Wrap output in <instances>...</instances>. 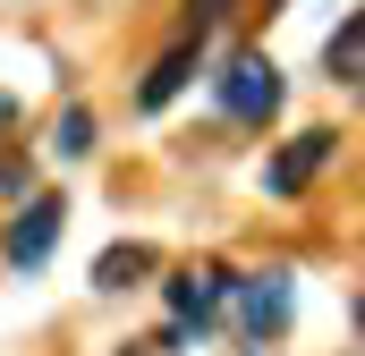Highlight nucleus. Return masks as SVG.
I'll return each instance as SVG.
<instances>
[{
	"instance_id": "obj_5",
	"label": "nucleus",
	"mask_w": 365,
	"mask_h": 356,
	"mask_svg": "<svg viewBox=\"0 0 365 356\" xmlns=\"http://www.w3.org/2000/svg\"><path fill=\"white\" fill-rule=\"evenodd\" d=\"M195 60H204V34H179V43H170V51H162V60L145 68L136 102H145V110H170V102L187 93V77H195Z\"/></svg>"
},
{
	"instance_id": "obj_7",
	"label": "nucleus",
	"mask_w": 365,
	"mask_h": 356,
	"mask_svg": "<svg viewBox=\"0 0 365 356\" xmlns=\"http://www.w3.org/2000/svg\"><path fill=\"white\" fill-rule=\"evenodd\" d=\"M357 68H365V17L349 9V17L331 26V43H323V77H331V85H357Z\"/></svg>"
},
{
	"instance_id": "obj_4",
	"label": "nucleus",
	"mask_w": 365,
	"mask_h": 356,
	"mask_svg": "<svg viewBox=\"0 0 365 356\" xmlns=\"http://www.w3.org/2000/svg\"><path fill=\"white\" fill-rule=\"evenodd\" d=\"M230 297H238V323H247V340L255 348H272L280 331H289V271H255V280H230Z\"/></svg>"
},
{
	"instance_id": "obj_12",
	"label": "nucleus",
	"mask_w": 365,
	"mask_h": 356,
	"mask_svg": "<svg viewBox=\"0 0 365 356\" xmlns=\"http://www.w3.org/2000/svg\"><path fill=\"white\" fill-rule=\"evenodd\" d=\"M9 119H17V102H9V93H0V136H9Z\"/></svg>"
},
{
	"instance_id": "obj_6",
	"label": "nucleus",
	"mask_w": 365,
	"mask_h": 356,
	"mask_svg": "<svg viewBox=\"0 0 365 356\" xmlns=\"http://www.w3.org/2000/svg\"><path fill=\"white\" fill-rule=\"evenodd\" d=\"M221 305H230V271H221V263H195V271H179V280H170V314H179V323H195V331H204Z\"/></svg>"
},
{
	"instance_id": "obj_8",
	"label": "nucleus",
	"mask_w": 365,
	"mask_h": 356,
	"mask_svg": "<svg viewBox=\"0 0 365 356\" xmlns=\"http://www.w3.org/2000/svg\"><path fill=\"white\" fill-rule=\"evenodd\" d=\"M153 271V246H102V263H93V288H128V280H145Z\"/></svg>"
},
{
	"instance_id": "obj_3",
	"label": "nucleus",
	"mask_w": 365,
	"mask_h": 356,
	"mask_svg": "<svg viewBox=\"0 0 365 356\" xmlns=\"http://www.w3.org/2000/svg\"><path fill=\"white\" fill-rule=\"evenodd\" d=\"M60 229H68V204H60V195H34V204L9 221L0 255H9L17 271H43V263H51V246H60Z\"/></svg>"
},
{
	"instance_id": "obj_1",
	"label": "nucleus",
	"mask_w": 365,
	"mask_h": 356,
	"mask_svg": "<svg viewBox=\"0 0 365 356\" xmlns=\"http://www.w3.org/2000/svg\"><path fill=\"white\" fill-rule=\"evenodd\" d=\"M212 93H221V110H230V119L264 127V119L280 110V68L264 60V51H238V60H230V68L212 77Z\"/></svg>"
},
{
	"instance_id": "obj_11",
	"label": "nucleus",
	"mask_w": 365,
	"mask_h": 356,
	"mask_svg": "<svg viewBox=\"0 0 365 356\" xmlns=\"http://www.w3.org/2000/svg\"><path fill=\"white\" fill-rule=\"evenodd\" d=\"M17 187H26V162L9 153V162H0V195H17Z\"/></svg>"
},
{
	"instance_id": "obj_2",
	"label": "nucleus",
	"mask_w": 365,
	"mask_h": 356,
	"mask_svg": "<svg viewBox=\"0 0 365 356\" xmlns=\"http://www.w3.org/2000/svg\"><path fill=\"white\" fill-rule=\"evenodd\" d=\"M331 153H340V136H331V127H306V136H289L272 162H264V195H306L314 178L331 170Z\"/></svg>"
},
{
	"instance_id": "obj_10",
	"label": "nucleus",
	"mask_w": 365,
	"mask_h": 356,
	"mask_svg": "<svg viewBox=\"0 0 365 356\" xmlns=\"http://www.w3.org/2000/svg\"><path fill=\"white\" fill-rule=\"evenodd\" d=\"M221 9H230V0H187V34H204V26H212Z\"/></svg>"
},
{
	"instance_id": "obj_9",
	"label": "nucleus",
	"mask_w": 365,
	"mask_h": 356,
	"mask_svg": "<svg viewBox=\"0 0 365 356\" xmlns=\"http://www.w3.org/2000/svg\"><path fill=\"white\" fill-rule=\"evenodd\" d=\"M51 145H60V162H77V153H93V110H68Z\"/></svg>"
}]
</instances>
